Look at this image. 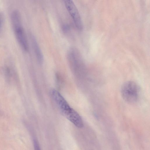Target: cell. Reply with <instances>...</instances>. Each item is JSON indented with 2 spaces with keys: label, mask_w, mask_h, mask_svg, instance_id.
<instances>
[{
  "label": "cell",
  "mask_w": 150,
  "mask_h": 150,
  "mask_svg": "<svg viewBox=\"0 0 150 150\" xmlns=\"http://www.w3.org/2000/svg\"><path fill=\"white\" fill-rule=\"evenodd\" d=\"M20 14L15 10L11 14L12 24L16 39L22 48L25 51L28 49V46L24 31L21 23Z\"/></svg>",
  "instance_id": "1"
},
{
  "label": "cell",
  "mask_w": 150,
  "mask_h": 150,
  "mask_svg": "<svg viewBox=\"0 0 150 150\" xmlns=\"http://www.w3.org/2000/svg\"><path fill=\"white\" fill-rule=\"evenodd\" d=\"M121 93L123 99L129 103H134L138 100L139 89L137 84L132 81L125 82L122 85Z\"/></svg>",
  "instance_id": "2"
},
{
  "label": "cell",
  "mask_w": 150,
  "mask_h": 150,
  "mask_svg": "<svg viewBox=\"0 0 150 150\" xmlns=\"http://www.w3.org/2000/svg\"><path fill=\"white\" fill-rule=\"evenodd\" d=\"M66 9L72 18L77 28L79 30L83 29V23L79 11L74 2L71 0L64 1Z\"/></svg>",
  "instance_id": "3"
},
{
  "label": "cell",
  "mask_w": 150,
  "mask_h": 150,
  "mask_svg": "<svg viewBox=\"0 0 150 150\" xmlns=\"http://www.w3.org/2000/svg\"><path fill=\"white\" fill-rule=\"evenodd\" d=\"M51 94L63 115L71 108L66 100L58 91L55 89H52L51 91Z\"/></svg>",
  "instance_id": "4"
},
{
  "label": "cell",
  "mask_w": 150,
  "mask_h": 150,
  "mask_svg": "<svg viewBox=\"0 0 150 150\" xmlns=\"http://www.w3.org/2000/svg\"><path fill=\"white\" fill-rule=\"evenodd\" d=\"M64 116L77 127L81 128L83 127V123L81 117L73 109L71 108Z\"/></svg>",
  "instance_id": "5"
},
{
  "label": "cell",
  "mask_w": 150,
  "mask_h": 150,
  "mask_svg": "<svg viewBox=\"0 0 150 150\" xmlns=\"http://www.w3.org/2000/svg\"><path fill=\"white\" fill-rule=\"evenodd\" d=\"M33 47L38 61L40 64H42L43 60V56L40 47L35 38L33 36L31 37Z\"/></svg>",
  "instance_id": "6"
},
{
  "label": "cell",
  "mask_w": 150,
  "mask_h": 150,
  "mask_svg": "<svg viewBox=\"0 0 150 150\" xmlns=\"http://www.w3.org/2000/svg\"><path fill=\"white\" fill-rule=\"evenodd\" d=\"M33 144L35 150H40L38 142L36 139H34Z\"/></svg>",
  "instance_id": "7"
},
{
  "label": "cell",
  "mask_w": 150,
  "mask_h": 150,
  "mask_svg": "<svg viewBox=\"0 0 150 150\" xmlns=\"http://www.w3.org/2000/svg\"><path fill=\"white\" fill-rule=\"evenodd\" d=\"M63 30L64 32H67L69 29V27L67 25H64L63 27Z\"/></svg>",
  "instance_id": "8"
}]
</instances>
